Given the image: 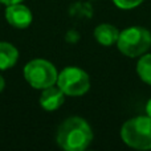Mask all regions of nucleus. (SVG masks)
<instances>
[{
    "mask_svg": "<svg viewBox=\"0 0 151 151\" xmlns=\"http://www.w3.org/2000/svg\"><path fill=\"white\" fill-rule=\"evenodd\" d=\"M19 58V52L9 42H0V70L12 68Z\"/></svg>",
    "mask_w": 151,
    "mask_h": 151,
    "instance_id": "obj_9",
    "label": "nucleus"
},
{
    "mask_svg": "<svg viewBox=\"0 0 151 151\" xmlns=\"http://www.w3.org/2000/svg\"><path fill=\"white\" fill-rule=\"evenodd\" d=\"M143 0H113L115 5L121 9H131V8L138 7Z\"/></svg>",
    "mask_w": 151,
    "mask_h": 151,
    "instance_id": "obj_11",
    "label": "nucleus"
},
{
    "mask_svg": "<svg viewBox=\"0 0 151 151\" xmlns=\"http://www.w3.org/2000/svg\"><path fill=\"white\" fill-rule=\"evenodd\" d=\"M146 113L149 117H151V99H149V102L146 104Z\"/></svg>",
    "mask_w": 151,
    "mask_h": 151,
    "instance_id": "obj_13",
    "label": "nucleus"
},
{
    "mask_svg": "<svg viewBox=\"0 0 151 151\" xmlns=\"http://www.w3.org/2000/svg\"><path fill=\"white\" fill-rule=\"evenodd\" d=\"M23 0H0V3L5 5H11V4H17V3H21Z\"/></svg>",
    "mask_w": 151,
    "mask_h": 151,
    "instance_id": "obj_12",
    "label": "nucleus"
},
{
    "mask_svg": "<svg viewBox=\"0 0 151 151\" xmlns=\"http://www.w3.org/2000/svg\"><path fill=\"white\" fill-rule=\"evenodd\" d=\"M93 141V133L85 119L80 117L68 118L57 131V143L66 151H82Z\"/></svg>",
    "mask_w": 151,
    "mask_h": 151,
    "instance_id": "obj_1",
    "label": "nucleus"
},
{
    "mask_svg": "<svg viewBox=\"0 0 151 151\" xmlns=\"http://www.w3.org/2000/svg\"><path fill=\"white\" fill-rule=\"evenodd\" d=\"M64 104V91L60 88L56 86H49V88L42 89V93L40 96V105L42 109L47 111H53L57 110L61 105Z\"/></svg>",
    "mask_w": 151,
    "mask_h": 151,
    "instance_id": "obj_7",
    "label": "nucleus"
},
{
    "mask_svg": "<svg viewBox=\"0 0 151 151\" xmlns=\"http://www.w3.org/2000/svg\"><path fill=\"white\" fill-rule=\"evenodd\" d=\"M5 19L12 27L19 29L28 28L32 23V12L28 7L20 4H11L7 5L5 9Z\"/></svg>",
    "mask_w": 151,
    "mask_h": 151,
    "instance_id": "obj_6",
    "label": "nucleus"
},
{
    "mask_svg": "<svg viewBox=\"0 0 151 151\" xmlns=\"http://www.w3.org/2000/svg\"><path fill=\"white\" fill-rule=\"evenodd\" d=\"M4 86H5V81H4V78L0 76V91L4 89Z\"/></svg>",
    "mask_w": 151,
    "mask_h": 151,
    "instance_id": "obj_14",
    "label": "nucleus"
},
{
    "mask_svg": "<svg viewBox=\"0 0 151 151\" xmlns=\"http://www.w3.org/2000/svg\"><path fill=\"white\" fill-rule=\"evenodd\" d=\"M137 72L142 81L151 85V55H145L137 64Z\"/></svg>",
    "mask_w": 151,
    "mask_h": 151,
    "instance_id": "obj_10",
    "label": "nucleus"
},
{
    "mask_svg": "<svg viewBox=\"0 0 151 151\" xmlns=\"http://www.w3.org/2000/svg\"><path fill=\"white\" fill-rule=\"evenodd\" d=\"M57 85L66 96H82L90 88V80L86 72L76 66L65 68L57 77Z\"/></svg>",
    "mask_w": 151,
    "mask_h": 151,
    "instance_id": "obj_5",
    "label": "nucleus"
},
{
    "mask_svg": "<svg viewBox=\"0 0 151 151\" xmlns=\"http://www.w3.org/2000/svg\"><path fill=\"white\" fill-rule=\"evenodd\" d=\"M94 37L104 47H110L115 44L119 37V31L111 24H101L94 29Z\"/></svg>",
    "mask_w": 151,
    "mask_h": 151,
    "instance_id": "obj_8",
    "label": "nucleus"
},
{
    "mask_svg": "<svg viewBox=\"0 0 151 151\" xmlns=\"http://www.w3.org/2000/svg\"><path fill=\"white\" fill-rule=\"evenodd\" d=\"M121 137L127 146L137 150L151 149V117H135L126 121Z\"/></svg>",
    "mask_w": 151,
    "mask_h": 151,
    "instance_id": "obj_2",
    "label": "nucleus"
},
{
    "mask_svg": "<svg viewBox=\"0 0 151 151\" xmlns=\"http://www.w3.org/2000/svg\"><path fill=\"white\" fill-rule=\"evenodd\" d=\"M117 47L127 57H138L151 47V33L141 27L127 28L119 33Z\"/></svg>",
    "mask_w": 151,
    "mask_h": 151,
    "instance_id": "obj_3",
    "label": "nucleus"
},
{
    "mask_svg": "<svg viewBox=\"0 0 151 151\" xmlns=\"http://www.w3.org/2000/svg\"><path fill=\"white\" fill-rule=\"evenodd\" d=\"M24 77L35 89H45L57 82V70L55 65L47 60L36 58L29 61L24 68Z\"/></svg>",
    "mask_w": 151,
    "mask_h": 151,
    "instance_id": "obj_4",
    "label": "nucleus"
}]
</instances>
